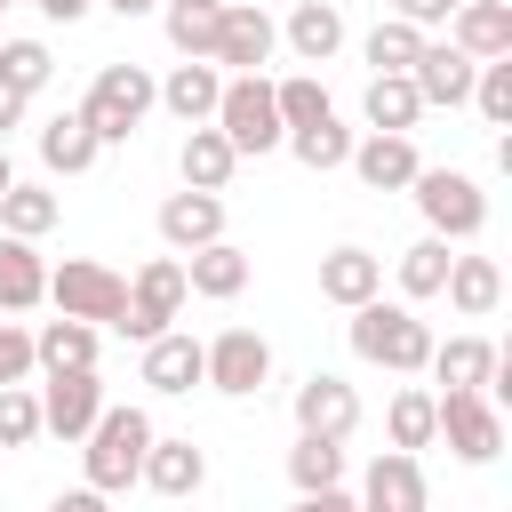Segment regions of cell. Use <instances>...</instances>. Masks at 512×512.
Returning <instances> with one entry per match:
<instances>
[{
    "label": "cell",
    "mask_w": 512,
    "mask_h": 512,
    "mask_svg": "<svg viewBox=\"0 0 512 512\" xmlns=\"http://www.w3.org/2000/svg\"><path fill=\"white\" fill-rule=\"evenodd\" d=\"M152 416L128 400H104V416L88 424V440H80V488H96V496H120V488H136V472H144V448H152Z\"/></svg>",
    "instance_id": "cell-1"
},
{
    "label": "cell",
    "mask_w": 512,
    "mask_h": 512,
    "mask_svg": "<svg viewBox=\"0 0 512 512\" xmlns=\"http://www.w3.org/2000/svg\"><path fill=\"white\" fill-rule=\"evenodd\" d=\"M352 352L368 360V368H392V376H424V360H432V328L416 320V304H384V296H368L360 312H352Z\"/></svg>",
    "instance_id": "cell-2"
},
{
    "label": "cell",
    "mask_w": 512,
    "mask_h": 512,
    "mask_svg": "<svg viewBox=\"0 0 512 512\" xmlns=\"http://www.w3.org/2000/svg\"><path fill=\"white\" fill-rule=\"evenodd\" d=\"M72 112H80L88 136L112 152V144H128V136L144 128V112H152V72H144V64H96V80H88V96H80Z\"/></svg>",
    "instance_id": "cell-3"
},
{
    "label": "cell",
    "mask_w": 512,
    "mask_h": 512,
    "mask_svg": "<svg viewBox=\"0 0 512 512\" xmlns=\"http://www.w3.org/2000/svg\"><path fill=\"white\" fill-rule=\"evenodd\" d=\"M48 304H56V320L120 328V312H128V280H120L112 264H96V256H64V264H48Z\"/></svg>",
    "instance_id": "cell-4"
},
{
    "label": "cell",
    "mask_w": 512,
    "mask_h": 512,
    "mask_svg": "<svg viewBox=\"0 0 512 512\" xmlns=\"http://www.w3.org/2000/svg\"><path fill=\"white\" fill-rule=\"evenodd\" d=\"M240 160H264V152H280V104H272V80L264 72H240V80H224V96H216V120H208Z\"/></svg>",
    "instance_id": "cell-5"
},
{
    "label": "cell",
    "mask_w": 512,
    "mask_h": 512,
    "mask_svg": "<svg viewBox=\"0 0 512 512\" xmlns=\"http://www.w3.org/2000/svg\"><path fill=\"white\" fill-rule=\"evenodd\" d=\"M408 192H416L432 240H480V232H488V192H480V176H464V168H416Z\"/></svg>",
    "instance_id": "cell-6"
},
{
    "label": "cell",
    "mask_w": 512,
    "mask_h": 512,
    "mask_svg": "<svg viewBox=\"0 0 512 512\" xmlns=\"http://www.w3.org/2000/svg\"><path fill=\"white\" fill-rule=\"evenodd\" d=\"M200 384L224 392V400H256V392L272 384V344H264L256 328H216V336L200 344Z\"/></svg>",
    "instance_id": "cell-7"
},
{
    "label": "cell",
    "mask_w": 512,
    "mask_h": 512,
    "mask_svg": "<svg viewBox=\"0 0 512 512\" xmlns=\"http://www.w3.org/2000/svg\"><path fill=\"white\" fill-rule=\"evenodd\" d=\"M184 256H152L136 280H128V312H120V336L128 344H152V336H168L176 328V312H184Z\"/></svg>",
    "instance_id": "cell-8"
},
{
    "label": "cell",
    "mask_w": 512,
    "mask_h": 512,
    "mask_svg": "<svg viewBox=\"0 0 512 512\" xmlns=\"http://www.w3.org/2000/svg\"><path fill=\"white\" fill-rule=\"evenodd\" d=\"M272 48H280V24L264 16V0H224V8H216V56H208V64H216L224 80L264 72Z\"/></svg>",
    "instance_id": "cell-9"
},
{
    "label": "cell",
    "mask_w": 512,
    "mask_h": 512,
    "mask_svg": "<svg viewBox=\"0 0 512 512\" xmlns=\"http://www.w3.org/2000/svg\"><path fill=\"white\" fill-rule=\"evenodd\" d=\"M440 400V440L456 448V464H496L504 456V408L488 392H432Z\"/></svg>",
    "instance_id": "cell-10"
},
{
    "label": "cell",
    "mask_w": 512,
    "mask_h": 512,
    "mask_svg": "<svg viewBox=\"0 0 512 512\" xmlns=\"http://www.w3.org/2000/svg\"><path fill=\"white\" fill-rule=\"evenodd\" d=\"M288 416H296L304 440H352V432H360V392H352L336 368H312V376L296 384Z\"/></svg>",
    "instance_id": "cell-11"
},
{
    "label": "cell",
    "mask_w": 512,
    "mask_h": 512,
    "mask_svg": "<svg viewBox=\"0 0 512 512\" xmlns=\"http://www.w3.org/2000/svg\"><path fill=\"white\" fill-rule=\"evenodd\" d=\"M104 416V376L80 368V376H48L40 384V432L56 440H88V424Z\"/></svg>",
    "instance_id": "cell-12"
},
{
    "label": "cell",
    "mask_w": 512,
    "mask_h": 512,
    "mask_svg": "<svg viewBox=\"0 0 512 512\" xmlns=\"http://www.w3.org/2000/svg\"><path fill=\"white\" fill-rule=\"evenodd\" d=\"M152 496H200L208 488V448L200 440H184V432H152V448H144V472H136Z\"/></svg>",
    "instance_id": "cell-13"
},
{
    "label": "cell",
    "mask_w": 512,
    "mask_h": 512,
    "mask_svg": "<svg viewBox=\"0 0 512 512\" xmlns=\"http://www.w3.org/2000/svg\"><path fill=\"white\" fill-rule=\"evenodd\" d=\"M360 512H432V488H424V464L416 456H400V448H384L368 472H360V496H352Z\"/></svg>",
    "instance_id": "cell-14"
},
{
    "label": "cell",
    "mask_w": 512,
    "mask_h": 512,
    "mask_svg": "<svg viewBox=\"0 0 512 512\" xmlns=\"http://www.w3.org/2000/svg\"><path fill=\"white\" fill-rule=\"evenodd\" d=\"M448 48L472 56V64H504V56H512V8H504V0H456Z\"/></svg>",
    "instance_id": "cell-15"
},
{
    "label": "cell",
    "mask_w": 512,
    "mask_h": 512,
    "mask_svg": "<svg viewBox=\"0 0 512 512\" xmlns=\"http://www.w3.org/2000/svg\"><path fill=\"white\" fill-rule=\"evenodd\" d=\"M472 72H480L472 56H456L448 40H424V48H416V64H408V88H416V104H424V112H432V104H448V112H456V104H472Z\"/></svg>",
    "instance_id": "cell-16"
},
{
    "label": "cell",
    "mask_w": 512,
    "mask_h": 512,
    "mask_svg": "<svg viewBox=\"0 0 512 512\" xmlns=\"http://www.w3.org/2000/svg\"><path fill=\"white\" fill-rule=\"evenodd\" d=\"M368 192H408L416 184V168H424V152H416V136H352V160H344Z\"/></svg>",
    "instance_id": "cell-17"
},
{
    "label": "cell",
    "mask_w": 512,
    "mask_h": 512,
    "mask_svg": "<svg viewBox=\"0 0 512 512\" xmlns=\"http://www.w3.org/2000/svg\"><path fill=\"white\" fill-rule=\"evenodd\" d=\"M320 296H328V304H344V312H360L368 296H384V256H376V248H360V240L328 248V256H320Z\"/></svg>",
    "instance_id": "cell-18"
},
{
    "label": "cell",
    "mask_w": 512,
    "mask_h": 512,
    "mask_svg": "<svg viewBox=\"0 0 512 512\" xmlns=\"http://www.w3.org/2000/svg\"><path fill=\"white\" fill-rule=\"evenodd\" d=\"M160 240H168L176 256L224 240V192H168V200H160Z\"/></svg>",
    "instance_id": "cell-19"
},
{
    "label": "cell",
    "mask_w": 512,
    "mask_h": 512,
    "mask_svg": "<svg viewBox=\"0 0 512 512\" xmlns=\"http://www.w3.org/2000/svg\"><path fill=\"white\" fill-rule=\"evenodd\" d=\"M248 280H256V264H248V248H240V240H208V248H192V256H184V288H192V296H208V304H232Z\"/></svg>",
    "instance_id": "cell-20"
},
{
    "label": "cell",
    "mask_w": 512,
    "mask_h": 512,
    "mask_svg": "<svg viewBox=\"0 0 512 512\" xmlns=\"http://www.w3.org/2000/svg\"><path fill=\"white\" fill-rule=\"evenodd\" d=\"M96 352H104V328H88V320H40L32 328L40 376H80V368H96Z\"/></svg>",
    "instance_id": "cell-21"
},
{
    "label": "cell",
    "mask_w": 512,
    "mask_h": 512,
    "mask_svg": "<svg viewBox=\"0 0 512 512\" xmlns=\"http://www.w3.org/2000/svg\"><path fill=\"white\" fill-rule=\"evenodd\" d=\"M216 96H224V72L216 64H168V80H152V104H168L184 128H208L216 120Z\"/></svg>",
    "instance_id": "cell-22"
},
{
    "label": "cell",
    "mask_w": 512,
    "mask_h": 512,
    "mask_svg": "<svg viewBox=\"0 0 512 512\" xmlns=\"http://www.w3.org/2000/svg\"><path fill=\"white\" fill-rule=\"evenodd\" d=\"M280 40H288L296 64H328V56L344 48V8H336V0H296L288 24H280Z\"/></svg>",
    "instance_id": "cell-23"
},
{
    "label": "cell",
    "mask_w": 512,
    "mask_h": 512,
    "mask_svg": "<svg viewBox=\"0 0 512 512\" xmlns=\"http://www.w3.org/2000/svg\"><path fill=\"white\" fill-rule=\"evenodd\" d=\"M360 120H368V136H416L424 104H416L408 72H368V88H360Z\"/></svg>",
    "instance_id": "cell-24"
},
{
    "label": "cell",
    "mask_w": 512,
    "mask_h": 512,
    "mask_svg": "<svg viewBox=\"0 0 512 512\" xmlns=\"http://www.w3.org/2000/svg\"><path fill=\"white\" fill-rule=\"evenodd\" d=\"M496 360H504V352H496L488 336H448V344H432V360H424V368H432V384H440V392H488Z\"/></svg>",
    "instance_id": "cell-25"
},
{
    "label": "cell",
    "mask_w": 512,
    "mask_h": 512,
    "mask_svg": "<svg viewBox=\"0 0 512 512\" xmlns=\"http://www.w3.org/2000/svg\"><path fill=\"white\" fill-rule=\"evenodd\" d=\"M176 176H184V192H224V184L240 176V152H232L216 128H184V144H176Z\"/></svg>",
    "instance_id": "cell-26"
},
{
    "label": "cell",
    "mask_w": 512,
    "mask_h": 512,
    "mask_svg": "<svg viewBox=\"0 0 512 512\" xmlns=\"http://www.w3.org/2000/svg\"><path fill=\"white\" fill-rule=\"evenodd\" d=\"M440 296H448L464 320H488V312L504 304V264H496V256H448Z\"/></svg>",
    "instance_id": "cell-27"
},
{
    "label": "cell",
    "mask_w": 512,
    "mask_h": 512,
    "mask_svg": "<svg viewBox=\"0 0 512 512\" xmlns=\"http://www.w3.org/2000/svg\"><path fill=\"white\" fill-rule=\"evenodd\" d=\"M144 384H152L160 400H184V392L200 384V336H184V328L152 336V344H144Z\"/></svg>",
    "instance_id": "cell-28"
},
{
    "label": "cell",
    "mask_w": 512,
    "mask_h": 512,
    "mask_svg": "<svg viewBox=\"0 0 512 512\" xmlns=\"http://www.w3.org/2000/svg\"><path fill=\"white\" fill-rule=\"evenodd\" d=\"M96 160H104V144L88 136L80 112H56V120L40 128V168H48V176H88Z\"/></svg>",
    "instance_id": "cell-29"
},
{
    "label": "cell",
    "mask_w": 512,
    "mask_h": 512,
    "mask_svg": "<svg viewBox=\"0 0 512 512\" xmlns=\"http://www.w3.org/2000/svg\"><path fill=\"white\" fill-rule=\"evenodd\" d=\"M32 304H48V264L32 240L0 232V312H32Z\"/></svg>",
    "instance_id": "cell-30"
},
{
    "label": "cell",
    "mask_w": 512,
    "mask_h": 512,
    "mask_svg": "<svg viewBox=\"0 0 512 512\" xmlns=\"http://www.w3.org/2000/svg\"><path fill=\"white\" fill-rule=\"evenodd\" d=\"M384 432H392V448H400V456L432 448V440H440V400H432L424 384H400V392H392V408H384Z\"/></svg>",
    "instance_id": "cell-31"
},
{
    "label": "cell",
    "mask_w": 512,
    "mask_h": 512,
    "mask_svg": "<svg viewBox=\"0 0 512 512\" xmlns=\"http://www.w3.org/2000/svg\"><path fill=\"white\" fill-rule=\"evenodd\" d=\"M56 216H64V200H56L48 184H24V176H16V184L0 192V232H8V240H40V232H56Z\"/></svg>",
    "instance_id": "cell-32"
},
{
    "label": "cell",
    "mask_w": 512,
    "mask_h": 512,
    "mask_svg": "<svg viewBox=\"0 0 512 512\" xmlns=\"http://www.w3.org/2000/svg\"><path fill=\"white\" fill-rule=\"evenodd\" d=\"M392 280H400V304H424V296H440V280H448V240H408L400 248V264H392Z\"/></svg>",
    "instance_id": "cell-33"
},
{
    "label": "cell",
    "mask_w": 512,
    "mask_h": 512,
    "mask_svg": "<svg viewBox=\"0 0 512 512\" xmlns=\"http://www.w3.org/2000/svg\"><path fill=\"white\" fill-rule=\"evenodd\" d=\"M272 104H280V136H288V128H320V120H336L320 72H288V80H272Z\"/></svg>",
    "instance_id": "cell-34"
},
{
    "label": "cell",
    "mask_w": 512,
    "mask_h": 512,
    "mask_svg": "<svg viewBox=\"0 0 512 512\" xmlns=\"http://www.w3.org/2000/svg\"><path fill=\"white\" fill-rule=\"evenodd\" d=\"M288 480H296V496L344 488V440H304V432H296V448H288Z\"/></svg>",
    "instance_id": "cell-35"
},
{
    "label": "cell",
    "mask_w": 512,
    "mask_h": 512,
    "mask_svg": "<svg viewBox=\"0 0 512 512\" xmlns=\"http://www.w3.org/2000/svg\"><path fill=\"white\" fill-rule=\"evenodd\" d=\"M48 72H56L48 40H16V32L0 40V88H8V96H24V104H32V96L48 88Z\"/></svg>",
    "instance_id": "cell-36"
},
{
    "label": "cell",
    "mask_w": 512,
    "mask_h": 512,
    "mask_svg": "<svg viewBox=\"0 0 512 512\" xmlns=\"http://www.w3.org/2000/svg\"><path fill=\"white\" fill-rule=\"evenodd\" d=\"M280 144H288V152H296L312 176H328V168H344V160H352V128H344V120H320V128H288Z\"/></svg>",
    "instance_id": "cell-37"
},
{
    "label": "cell",
    "mask_w": 512,
    "mask_h": 512,
    "mask_svg": "<svg viewBox=\"0 0 512 512\" xmlns=\"http://www.w3.org/2000/svg\"><path fill=\"white\" fill-rule=\"evenodd\" d=\"M416 48H424V32H416V24H400V16H376V24H368V40H360V56H368L376 72H408V64H416Z\"/></svg>",
    "instance_id": "cell-38"
},
{
    "label": "cell",
    "mask_w": 512,
    "mask_h": 512,
    "mask_svg": "<svg viewBox=\"0 0 512 512\" xmlns=\"http://www.w3.org/2000/svg\"><path fill=\"white\" fill-rule=\"evenodd\" d=\"M160 24H168V48L184 64H208L216 56V8H160Z\"/></svg>",
    "instance_id": "cell-39"
},
{
    "label": "cell",
    "mask_w": 512,
    "mask_h": 512,
    "mask_svg": "<svg viewBox=\"0 0 512 512\" xmlns=\"http://www.w3.org/2000/svg\"><path fill=\"white\" fill-rule=\"evenodd\" d=\"M472 112H480L488 128H512V56L472 72Z\"/></svg>",
    "instance_id": "cell-40"
},
{
    "label": "cell",
    "mask_w": 512,
    "mask_h": 512,
    "mask_svg": "<svg viewBox=\"0 0 512 512\" xmlns=\"http://www.w3.org/2000/svg\"><path fill=\"white\" fill-rule=\"evenodd\" d=\"M32 440H40V392L8 384L0 392V448H32Z\"/></svg>",
    "instance_id": "cell-41"
},
{
    "label": "cell",
    "mask_w": 512,
    "mask_h": 512,
    "mask_svg": "<svg viewBox=\"0 0 512 512\" xmlns=\"http://www.w3.org/2000/svg\"><path fill=\"white\" fill-rule=\"evenodd\" d=\"M24 376H32V328L0 320V392H8V384H24Z\"/></svg>",
    "instance_id": "cell-42"
},
{
    "label": "cell",
    "mask_w": 512,
    "mask_h": 512,
    "mask_svg": "<svg viewBox=\"0 0 512 512\" xmlns=\"http://www.w3.org/2000/svg\"><path fill=\"white\" fill-rule=\"evenodd\" d=\"M392 16H400V24H416V32L432 40V24H448V16H456V0H392Z\"/></svg>",
    "instance_id": "cell-43"
},
{
    "label": "cell",
    "mask_w": 512,
    "mask_h": 512,
    "mask_svg": "<svg viewBox=\"0 0 512 512\" xmlns=\"http://www.w3.org/2000/svg\"><path fill=\"white\" fill-rule=\"evenodd\" d=\"M288 512H360V504H352V488H320V496H296Z\"/></svg>",
    "instance_id": "cell-44"
},
{
    "label": "cell",
    "mask_w": 512,
    "mask_h": 512,
    "mask_svg": "<svg viewBox=\"0 0 512 512\" xmlns=\"http://www.w3.org/2000/svg\"><path fill=\"white\" fill-rule=\"evenodd\" d=\"M48 512H112V496H96V488H64Z\"/></svg>",
    "instance_id": "cell-45"
},
{
    "label": "cell",
    "mask_w": 512,
    "mask_h": 512,
    "mask_svg": "<svg viewBox=\"0 0 512 512\" xmlns=\"http://www.w3.org/2000/svg\"><path fill=\"white\" fill-rule=\"evenodd\" d=\"M32 8H40V16H48V24H80V16H88V8H96V0H32Z\"/></svg>",
    "instance_id": "cell-46"
},
{
    "label": "cell",
    "mask_w": 512,
    "mask_h": 512,
    "mask_svg": "<svg viewBox=\"0 0 512 512\" xmlns=\"http://www.w3.org/2000/svg\"><path fill=\"white\" fill-rule=\"evenodd\" d=\"M8 128H24V96H8V88H0V144H8Z\"/></svg>",
    "instance_id": "cell-47"
},
{
    "label": "cell",
    "mask_w": 512,
    "mask_h": 512,
    "mask_svg": "<svg viewBox=\"0 0 512 512\" xmlns=\"http://www.w3.org/2000/svg\"><path fill=\"white\" fill-rule=\"evenodd\" d=\"M96 8H112V16H152L160 0H96Z\"/></svg>",
    "instance_id": "cell-48"
},
{
    "label": "cell",
    "mask_w": 512,
    "mask_h": 512,
    "mask_svg": "<svg viewBox=\"0 0 512 512\" xmlns=\"http://www.w3.org/2000/svg\"><path fill=\"white\" fill-rule=\"evenodd\" d=\"M8 184H16V160H8V144H0V192H8Z\"/></svg>",
    "instance_id": "cell-49"
},
{
    "label": "cell",
    "mask_w": 512,
    "mask_h": 512,
    "mask_svg": "<svg viewBox=\"0 0 512 512\" xmlns=\"http://www.w3.org/2000/svg\"><path fill=\"white\" fill-rule=\"evenodd\" d=\"M160 8H224V0H160Z\"/></svg>",
    "instance_id": "cell-50"
},
{
    "label": "cell",
    "mask_w": 512,
    "mask_h": 512,
    "mask_svg": "<svg viewBox=\"0 0 512 512\" xmlns=\"http://www.w3.org/2000/svg\"><path fill=\"white\" fill-rule=\"evenodd\" d=\"M0 8H16V0H0Z\"/></svg>",
    "instance_id": "cell-51"
},
{
    "label": "cell",
    "mask_w": 512,
    "mask_h": 512,
    "mask_svg": "<svg viewBox=\"0 0 512 512\" xmlns=\"http://www.w3.org/2000/svg\"><path fill=\"white\" fill-rule=\"evenodd\" d=\"M0 40H8V32H0Z\"/></svg>",
    "instance_id": "cell-52"
}]
</instances>
